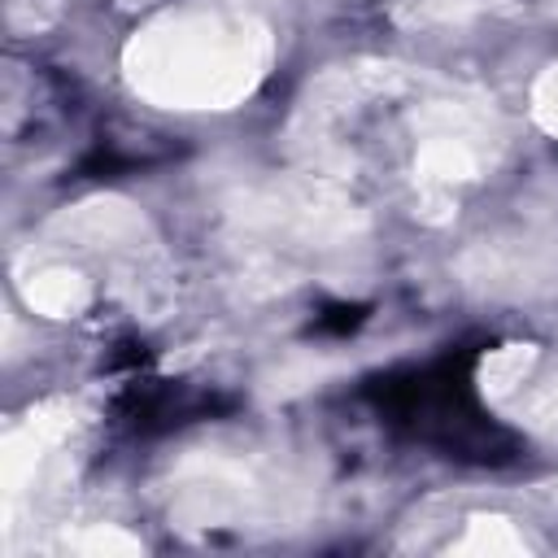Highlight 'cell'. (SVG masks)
<instances>
[{
	"label": "cell",
	"instance_id": "obj_1",
	"mask_svg": "<svg viewBox=\"0 0 558 558\" xmlns=\"http://www.w3.org/2000/svg\"><path fill=\"white\" fill-rule=\"evenodd\" d=\"M357 323H362V310L340 305V310H331V318H318V331H349V327H357Z\"/></svg>",
	"mask_w": 558,
	"mask_h": 558
}]
</instances>
